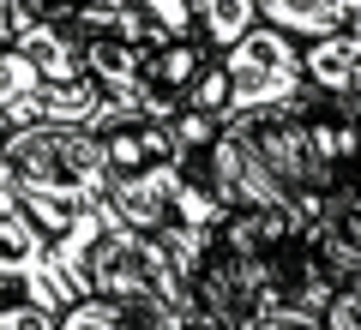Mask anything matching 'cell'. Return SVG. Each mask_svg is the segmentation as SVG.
<instances>
[{"label": "cell", "instance_id": "cell-18", "mask_svg": "<svg viewBox=\"0 0 361 330\" xmlns=\"http://www.w3.org/2000/svg\"><path fill=\"white\" fill-rule=\"evenodd\" d=\"M180 330H217V324H199V318H187V324H180Z\"/></svg>", "mask_w": 361, "mask_h": 330}, {"label": "cell", "instance_id": "cell-8", "mask_svg": "<svg viewBox=\"0 0 361 330\" xmlns=\"http://www.w3.org/2000/svg\"><path fill=\"white\" fill-rule=\"evenodd\" d=\"M253 18L283 37L307 42V37H325L337 25H361V0H253Z\"/></svg>", "mask_w": 361, "mask_h": 330}, {"label": "cell", "instance_id": "cell-4", "mask_svg": "<svg viewBox=\"0 0 361 330\" xmlns=\"http://www.w3.org/2000/svg\"><path fill=\"white\" fill-rule=\"evenodd\" d=\"M90 294H151V300H175L187 312V270L139 229H121L115 246L103 253L97 277H90Z\"/></svg>", "mask_w": 361, "mask_h": 330}, {"label": "cell", "instance_id": "cell-10", "mask_svg": "<svg viewBox=\"0 0 361 330\" xmlns=\"http://www.w3.org/2000/svg\"><path fill=\"white\" fill-rule=\"evenodd\" d=\"M187 13H193V30L223 54L247 25H253V0H187Z\"/></svg>", "mask_w": 361, "mask_h": 330}, {"label": "cell", "instance_id": "cell-9", "mask_svg": "<svg viewBox=\"0 0 361 330\" xmlns=\"http://www.w3.org/2000/svg\"><path fill=\"white\" fill-rule=\"evenodd\" d=\"M97 139H103L109 174H121V168H145V163H169V156H175V132H169V120H145V115L115 120V127H103Z\"/></svg>", "mask_w": 361, "mask_h": 330}, {"label": "cell", "instance_id": "cell-16", "mask_svg": "<svg viewBox=\"0 0 361 330\" xmlns=\"http://www.w3.org/2000/svg\"><path fill=\"white\" fill-rule=\"evenodd\" d=\"M259 330H319V318H295V312H277V318H265Z\"/></svg>", "mask_w": 361, "mask_h": 330}, {"label": "cell", "instance_id": "cell-5", "mask_svg": "<svg viewBox=\"0 0 361 330\" xmlns=\"http://www.w3.org/2000/svg\"><path fill=\"white\" fill-rule=\"evenodd\" d=\"M211 54H217V49H211L199 30H187V37H157L151 49H145V66H139L133 115H145V120H169L180 102H187V90H193V78L205 72Z\"/></svg>", "mask_w": 361, "mask_h": 330}, {"label": "cell", "instance_id": "cell-14", "mask_svg": "<svg viewBox=\"0 0 361 330\" xmlns=\"http://www.w3.org/2000/svg\"><path fill=\"white\" fill-rule=\"evenodd\" d=\"M0 330H54V312H42L30 300H6L0 306Z\"/></svg>", "mask_w": 361, "mask_h": 330}, {"label": "cell", "instance_id": "cell-17", "mask_svg": "<svg viewBox=\"0 0 361 330\" xmlns=\"http://www.w3.org/2000/svg\"><path fill=\"white\" fill-rule=\"evenodd\" d=\"M6 37H13V13H6V0H0V49H6Z\"/></svg>", "mask_w": 361, "mask_h": 330}, {"label": "cell", "instance_id": "cell-19", "mask_svg": "<svg viewBox=\"0 0 361 330\" xmlns=\"http://www.w3.org/2000/svg\"><path fill=\"white\" fill-rule=\"evenodd\" d=\"M0 186H6V163H0Z\"/></svg>", "mask_w": 361, "mask_h": 330}, {"label": "cell", "instance_id": "cell-7", "mask_svg": "<svg viewBox=\"0 0 361 330\" xmlns=\"http://www.w3.org/2000/svg\"><path fill=\"white\" fill-rule=\"evenodd\" d=\"M301 84L313 96H361V25H337L325 37L295 42Z\"/></svg>", "mask_w": 361, "mask_h": 330}, {"label": "cell", "instance_id": "cell-6", "mask_svg": "<svg viewBox=\"0 0 361 330\" xmlns=\"http://www.w3.org/2000/svg\"><path fill=\"white\" fill-rule=\"evenodd\" d=\"M295 234H301L295 210H271V204H229V210L217 216V229H211L205 246H217V253H229V258H271V253H283Z\"/></svg>", "mask_w": 361, "mask_h": 330}, {"label": "cell", "instance_id": "cell-3", "mask_svg": "<svg viewBox=\"0 0 361 330\" xmlns=\"http://www.w3.org/2000/svg\"><path fill=\"white\" fill-rule=\"evenodd\" d=\"M0 282L13 300H30L42 312L66 306V288L49 258V234L37 229V216L25 210V198L13 186H0Z\"/></svg>", "mask_w": 361, "mask_h": 330}, {"label": "cell", "instance_id": "cell-12", "mask_svg": "<svg viewBox=\"0 0 361 330\" xmlns=\"http://www.w3.org/2000/svg\"><path fill=\"white\" fill-rule=\"evenodd\" d=\"M145 18H151L157 37H187L193 30V13H187V0H133Z\"/></svg>", "mask_w": 361, "mask_h": 330}, {"label": "cell", "instance_id": "cell-13", "mask_svg": "<svg viewBox=\"0 0 361 330\" xmlns=\"http://www.w3.org/2000/svg\"><path fill=\"white\" fill-rule=\"evenodd\" d=\"M319 330H361V288L355 282H343V288L319 306Z\"/></svg>", "mask_w": 361, "mask_h": 330}, {"label": "cell", "instance_id": "cell-11", "mask_svg": "<svg viewBox=\"0 0 361 330\" xmlns=\"http://www.w3.org/2000/svg\"><path fill=\"white\" fill-rule=\"evenodd\" d=\"M54 330H115V306L109 294H73L66 306H54Z\"/></svg>", "mask_w": 361, "mask_h": 330}, {"label": "cell", "instance_id": "cell-2", "mask_svg": "<svg viewBox=\"0 0 361 330\" xmlns=\"http://www.w3.org/2000/svg\"><path fill=\"white\" fill-rule=\"evenodd\" d=\"M217 66H223V120L259 115V108H283L289 96L307 90V84H301L295 37L259 25V18L217 54Z\"/></svg>", "mask_w": 361, "mask_h": 330}, {"label": "cell", "instance_id": "cell-1", "mask_svg": "<svg viewBox=\"0 0 361 330\" xmlns=\"http://www.w3.org/2000/svg\"><path fill=\"white\" fill-rule=\"evenodd\" d=\"M0 163L13 192L90 204L109 186V156L90 127H49V120H18L0 132Z\"/></svg>", "mask_w": 361, "mask_h": 330}, {"label": "cell", "instance_id": "cell-15", "mask_svg": "<svg viewBox=\"0 0 361 330\" xmlns=\"http://www.w3.org/2000/svg\"><path fill=\"white\" fill-rule=\"evenodd\" d=\"M25 84H37V72H30V61H18L13 49H0V102H13Z\"/></svg>", "mask_w": 361, "mask_h": 330}]
</instances>
